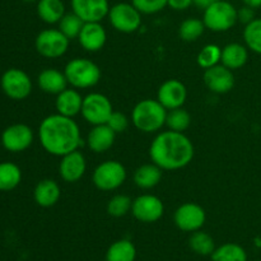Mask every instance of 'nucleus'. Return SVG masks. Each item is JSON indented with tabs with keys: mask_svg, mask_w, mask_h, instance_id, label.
Here are the masks:
<instances>
[{
	"mask_svg": "<svg viewBox=\"0 0 261 261\" xmlns=\"http://www.w3.org/2000/svg\"><path fill=\"white\" fill-rule=\"evenodd\" d=\"M195 149L194 144L184 133L166 130L152 140L149 157L153 163L163 171H177L190 165Z\"/></svg>",
	"mask_w": 261,
	"mask_h": 261,
	"instance_id": "obj_1",
	"label": "nucleus"
},
{
	"mask_svg": "<svg viewBox=\"0 0 261 261\" xmlns=\"http://www.w3.org/2000/svg\"><path fill=\"white\" fill-rule=\"evenodd\" d=\"M204 31H205V24H204L203 19L188 18L178 27V36L182 41L194 42L203 36Z\"/></svg>",
	"mask_w": 261,
	"mask_h": 261,
	"instance_id": "obj_30",
	"label": "nucleus"
},
{
	"mask_svg": "<svg viewBox=\"0 0 261 261\" xmlns=\"http://www.w3.org/2000/svg\"><path fill=\"white\" fill-rule=\"evenodd\" d=\"M65 13V5L63 0H38L37 2L38 17L47 24L59 23Z\"/></svg>",
	"mask_w": 261,
	"mask_h": 261,
	"instance_id": "obj_25",
	"label": "nucleus"
},
{
	"mask_svg": "<svg viewBox=\"0 0 261 261\" xmlns=\"http://www.w3.org/2000/svg\"><path fill=\"white\" fill-rule=\"evenodd\" d=\"M22 181V171L15 163H0V191H12Z\"/></svg>",
	"mask_w": 261,
	"mask_h": 261,
	"instance_id": "obj_27",
	"label": "nucleus"
},
{
	"mask_svg": "<svg viewBox=\"0 0 261 261\" xmlns=\"http://www.w3.org/2000/svg\"><path fill=\"white\" fill-rule=\"evenodd\" d=\"M137 249L130 240H119L115 241L107 249L106 261H135Z\"/></svg>",
	"mask_w": 261,
	"mask_h": 261,
	"instance_id": "obj_26",
	"label": "nucleus"
},
{
	"mask_svg": "<svg viewBox=\"0 0 261 261\" xmlns=\"http://www.w3.org/2000/svg\"><path fill=\"white\" fill-rule=\"evenodd\" d=\"M3 92L9 98L15 101L25 99L32 92V81L30 75L22 69L10 68L5 71L0 79Z\"/></svg>",
	"mask_w": 261,
	"mask_h": 261,
	"instance_id": "obj_10",
	"label": "nucleus"
},
{
	"mask_svg": "<svg viewBox=\"0 0 261 261\" xmlns=\"http://www.w3.org/2000/svg\"><path fill=\"white\" fill-rule=\"evenodd\" d=\"M110 24L121 33H134L142 25V13L132 3H117L109 10Z\"/></svg>",
	"mask_w": 261,
	"mask_h": 261,
	"instance_id": "obj_7",
	"label": "nucleus"
},
{
	"mask_svg": "<svg viewBox=\"0 0 261 261\" xmlns=\"http://www.w3.org/2000/svg\"><path fill=\"white\" fill-rule=\"evenodd\" d=\"M71 12L75 13L84 23L101 22L110 10L109 0H70Z\"/></svg>",
	"mask_w": 261,
	"mask_h": 261,
	"instance_id": "obj_16",
	"label": "nucleus"
},
{
	"mask_svg": "<svg viewBox=\"0 0 261 261\" xmlns=\"http://www.w3.org/2000/svg\"><path fill=\"white\" fill-rule=\"evenodd\" d=\"M112 112H114V107H112L111 101L105 94L94 92L83 97L81 114L88 124L93 126L106 124Z\"/></svg>",
	"mask_w": 261,
	"mask_h": 261,
	"instance_id": "obj_9",
	"label": "nucleus"
},
{
	"mask_svg": "<svg viewBox=\"0 0 261 261\" xmlns=\"http://www.w3.org/2000/svg\"><path fill=\"white\" fill-rule=\"evenodd\" d=\"M219 2V0H194V5L199 8V9H206L209 5L214 4V3Z\"/></svg>",
	"mask_w": 261,
	"mask_h": 261,
	"instance_id": "obj_40",
	"label": "nucleus"
},
{
	"mask_svg": "<svg viewBox=\"0 0 261 261\" xmlns=\"http://www.w3.org/2000/svg\"><path fill=\"white\" fill-rule=\"evenodd\" d=\"M132 213L142 223H155L165 213V205L158 196L144 194L133 200Z\"/></svg>",
	"mask_w": 261,
	"mask_h": 261,
	"instance_id": "obj_12",
	"label": "nucleus"
},
{
	"mask_svg": "<svg viewBox=\"0 0 261 261\" xmlns=\"http://www.w3.org/2000/svg\"><path fill=\"white\" fill-rule=\"evenodd\" d=\"M87 171L86 157L78 149L61 157L59 163V175L65 182H78Z\"/></svg>",
	"mask_w": 261,
	"mask_h": 261,
	"instance_id": "obj_17",
	"label": "nucleus"
},
{
	"mask_svg": "<svg viewBox=\"0 0 261 261\" xmlns=\"http://www.w3.org/2000/svg\"><path fill=\"white\" fill-rule=\"evenodd\" d=\"M69 42L70 40L59 28H48L38 33L35 40V47L43 58L59 59L66 54Z\"/></svg>",
	"mask_w": 261,
	"mask_h": 261,
	"instance_id": "obj_8",
	"label": "nucleus"
},
{
	"mask_svg": "<svg viewBox=\"0 0 261 261\" xmlns=\"http://www.w3.org/2000/svg\"><path fill=\"white\" fill-rule=\"evenodd\" d=\"M82 105H83V97L75 88L64 89L56 96L55 99V109L58 114L68 117H74L81 114Z\"/></svg>",
	"mask_w": 261,
	"mask_h": 261,
	"instance_id": "obj_22",
	"label": "nucleus"
},
{
	"mask_svg": "<svg viewBox=\"0 0 261 261\" xmlns=\"http://www.w3.org/2000/svg\"><path fill=\"white\" fill-rule=\"evenodd\" d=\"M142 14H155L167 7V0H132Z\"/></svg>",
	"mask_w": 261,
	"mask_h": 261,
	"instance_id": "obj_36",
	"label": "nucleus"
},
{
	"mask_svg": "<svg viewBox=\"0 0 261 261\" xmlns=\"http://www.w3.org/2000/svg\"><path fill=\"white\" fill-rule=\"evenodd\" d=\"M78 41L82 47L88 53H97L102 50L107 41V32L99 22L84 23Z\"/></svg>",
	"mask_w": 261,
	"mask_h": 261,
	"instance_id": "obj_18",
	"label": "nucleus"
},
{
	"mask_svg": "<svg viewBox=\"0 0 261 261\" xmlns=\"http://www.w3.org/2000/svg\"><path fill=\"white\" fill-rule=\"evenodd\" d=\"M133 200L130 196L125 195V194H116L112 196L107 203V213L115 218H121L125 217L130 211H132Z\"/></svg>",
	"mask_w": 261,
	"mask_h": 261,
	"instance_id": "obj_35",
	"label": "nucleus"
},
{
	"mask_svg": "<svg viewBox=\"0 0 261 261\" xmlns=\"http://www.w3.org/2000/svg\"><path fill=\"white\" fill-rule=\"evenodd\" d=\"M191 125V116L185 109L178 107V109L168 110L167 117H166V126L172 132L185 133Z\"/></svg>",
	"mask_w": 261,
	"mask_h": 261,
	"instance_id": "obj_31",
	"label": "nucleus"
},
{
	"mask_svg": "<svg viewBox=\"0 0 261 261\" xmlns=\"http://www.w3.org/2000/svg\"><path fill=\"white\" fill-rule=\"evenodd\" d=\"M61 190L59 184L51 178H43L33 190V199L36 204L42 208H51L60 200Z\"/></svg>",
	"mask_w": 261,
	"mask_h": 261,
	"instance_id": "obj_20",
	"label": "nucleus"
},
{
	"mask_svg": "<svg viewBox=\"0 0 261 261\" xmlns=\"http://www.w3.org/2000/svg\"><path fill=\"white\" fill-rule=\"evenodd\" d=\"M25 3H33V2H38V0H23Z\"/></svg>",
	"mask_w": 261,
	"mask_h": 261,
	"instance_id": "obj_42",
	"label": "nucleus"
},
{
	"mask_svg": "<svg viewBox=\"0 0 261 261\" xmlns=\"http://www.w3.org/2000/svg\"><path fill=\"white\" fill-rule=\"evenodd\" d=\"M38 138L48 154L63 157L78 149L81 144V130L73 117L55 114L41 121Z\"/></svg>",
	"mask_w": 261,
	"mask_h": 261,
	"instance_id": "obj_2",
	"label": "nucleus"
},
{
	"mask_svg": "<svg viewBox=\"0 0 261 261\" xmlns=\"http://www.w3.org/2000/svg\"><path fill=\"white\" fill-rule=\"evenodd\" d=\"M176 227L182 232L199 231L205 224L206 214L201 205L196 203H185L176 209L173 214Z\"/></svg>",
	"mask_w": 261,
	"mask_h": 261,
	"instance_id": "obj_11",
	"label": "nucleus"
},
{
	"mask_svg": "<svg viewBox=\"0 0 261 261\" xmlns=\"http://www.w3.org/2000/svg\"><path fill=\"white\" fill-rule=\"evenodd\" d=\"M189 247L196 255L211 256L216 250V242L211 234L199 229V231L191 233L190 239H189Z\"/></svg>",
	"mask_w": 261,
	"mask_h": 261,
	"instance_id": "obj_28",
	"label": "nucleus"
},
{
	"mask_svg": "<svg viewBox=\"0 0 261 261\" xmlns=\"http://www.w3.org/2000/svg\"><path fill=\"white\" fill-rule=\"evenodd\" d=\"M222 58V47H219L216 43H208V45L204 46L198 54V65L201 69H209L212 66H216L221 63Z\"/></svg>",
	"mask_w": 261,
	"mask_h": 261,
	"instance_id": "obj_33",
	"label": "nucleus"
},
{
	"mask_svg": "<svg viewBox=\"0 0 261 261\" xmlns=\"http://www.w3.org/2000/svg\"><path fill=\"white\" fill-rule=\"evenodd\" d=\"M126 168L117 161H105L93 171L94 186L101 191H112L119 189L126 181Z\"/></svg>",
	"mask_w": 261,
	"mask_h": 261,
	"instance_id": "obj_6",
	"label": "nucleus"
},
{
	"mask_svg": "<svg viewBox=\"0 0 261 261\" xmlns=\"http://www.w3.org/2000/svg\"><path fill=\"white\" fill-rule=\"evenodd\" d=\"M68 83L75 89H87L97 86L101 81V69L94 61L86 58H75L64 69Z\"/></svg>",
	"mask_w": 261,
	"mask_h": 261,
	"instance_id": "obj_4",
	"label": "nucleus"
},
{
	"mask_svg": "<svg viewBox=\"0 0 261 261\" xmlns=\"http://www.w3.org/2000/svg\"><path fill=\"white\" fill-rule=\"evenodd\" d=\"M116 133L106 124L94 125L88 133L87 144L94 153H105L111 149L116 140Z\"/></svg>",
	"mask_w": 261,
	"mask_h": 261,
	"instance_id": "obj_19",
	"label": "nucleus"
},
{
	"mask_svg": "<svg viewBox=\"0 0 261 261\" xmlns=\"http://www.w3.org/2000/svg\"><path fill=\"white\" fill-rule=\"evenodd\" d=\"M188 98L186 86L178 79H168L163 82L157 92V99L166 110L182 107Z\"/></svg>",
	"mask_w": 261,
	"mask_h": 261,
	"instance_id": "obj_14",
	"label": "nucleus"
},
{
	"mask_svg": "<svg viewBox=\"0 0 261 261\" xmlns=\"http://www.w3.org/2000/svg\"><path fill=\"white\" fill-rule=\"evenodd\" d=\"M106 125L111 127L116 134H121V133L126 132L127 127H129V119L122 112L114 111L107 120Z\"/></svg>",
	"mask_w": 261,
	"mask_h": 261,
	"instance_id": "obj_37",
	"label": "nucleus"
},
{
	"mask_svg": "<svg viewBox=\"0 0 261 261\" xmlns=\"http://www.w3.org/2000/svg\"><path fill=\"white\" fill-rule=\"evenodd\" d=\"M203 79L206 88L216 94L228 93L234 87L233 73L223 64H218V65L205 69Z\"/></svg>",
	"mask_w": 261,
	"mask_h": 261,
	"instance_id": "obj_15",
	"label": "nucleus"
},
{
	"mask_svg": "<svg viewBox=\"0 0 261 261\" xmlns=\"http://www.w3.org/2000/svg\"><path fill=\"white\" fill-rule=\"evenodd\" d=\"M167 110L158 99H142L132 111V122L139 132L145 134L157 133L166 125Z\"/></svg>",
	"mask_w": 261,
	"mask_h": 261,
	"instance_id": "obj_3",
	"label": "nucleus"
},
{
	"mask_svg": "<svg viewBox=\"0 0 261 261\" xmlns=\"http://www.w3.org/2000/svg\"><path fill=\"white\" fill-rule=\"evenodd\" d=\"M58 24L59 30H60L69 40H73V38H78L79 33H81L82 28H83L84 25V22L75 14V13L71 12L65 13Z\"/></svg>",
	"mask_w": 261,
	"mask_h": 261,
	"instance_id": "obj_34",
	"label": "nucleus"
},
{
	"mask_svg": "<svg viewBox=\"0 0 261 261\" xmlns=\"http://www.w3.org/2000/svg\"><path fill=\"white\" fill-rule=\"evenodd\" d=\"M33 143V132L28 125L14 124L8 126L2 134V144L12 153L28 149Z\"/></svg>",
	"mask_w": 261,
	"mask_h": 261,
	"instance_id": "obj_13",
	"label": "nucleus"
},
{
	"mask_svg": "<svg viewBox=\"0 0 261 261\" xmlns=\"http://www.w3.org/2000/svg\"><path fill=\"white\" fill-rule=\"evenodd\" d=\"M244 41L249 50L261 55V18H255L245 25Z\"/></svg>",
	"mask_w": 261,
	"mask_h": 261,
	"instance_id": "obj_32",
	"label": "nucleus"
},
{
	"mask_svg": "<svg viewBox=\"0 0 261 261\" xmlns=\"http://www.w3.org/2000/svg\"><path fill=\"white\" fill-rule=\"evenodd\" d=\"M247 60H249V48L246 47V45L232 42L222 48L221 63L232 71L244 68Z\"/></svg>",
	"mask_w": 261,
	"mask_h": 261,
	"instance_id": "obj_23",
	"label": "nucleus"
},
{
	"mask_svg": "<svg viewBox=\"0 0 261 261\" xmlns=\"http://www.w3.org/2000/svg\"><path fill=\"white\" fill-rule=\"evenodd\" d=\"M37 83L41 91L48 94H55V96L68 88L69 84L65 73L54 68H47L41 71L38 74Z\"/></svg>",
	"mask_w": 261,
	"mask_h": 261,
	"instance_id": "obj_21",
	"label": "nucleus"
},
{
	"mask_svg": "<svg viewBox=\"0 0 261 261\" xmlns=\"http://www.w3.org/2000/svg\"><path fill=\"white\" fill-rule=\"evenodd\" d=\"M245 5H249V7L254 8V9H257V8L261 7V0H242Z\"/></svg>",
	"mask_w": 261,
	"mask_h": 261,
	"instance_id": "obj_41",
	"label": "nucleus"
},
{
	"mask_svg": "<svg viewBox=\"0 0 261 261\" xmlns=\"http://www.w3.org/2000/svg\"><path fill=\"white\" fill-rule=\"evenodd\" d=\"M194 4V0H167V7L173 10H186Z\"/></svg>",
	"mask_w": 261,
	"mask_h": 261,
	"instance_id": "obj_39",
	"label": "nucleus"
},
{
	"mask_svg": "<svg viewBox=\"0 0 261 261\" xmlns=\"http://www.w3.org/2000/svg\"><path fill=\"white\" fill-rule=\"evenodd\" d=\"M211 257L212 261H247V252L241 245L228 242L216 247Z\"/></svg>",
	"mask_w": 261,
	"mask_h": 261,
	"instance_id": "obj_29",
	"label": "nucleus"
},
{
	"mask_svg": "<svg viewBox=\"0 0 261 261\" xmlns=\"http://www.w3.org/2000/svg\"><path fill=\"white\" fill-rule=\"evenodd\" d=\"M162 168L155 163H147L138 167L134 172V184L139 189H153L162 180Z\"/></svg>",
	"mask_w": 261,
	"mask_h": 261,
	"instance_id": "obj_24",
	"label": "nucleus"
},
{
	"mask_svg": "<svg viewBox=\"0 0 261 261\" xmlns=\"http://www.w3.org/2000/svg\"><path fill=\"white\" fill-rule=\"evenodd\" d=\"M203 22L213 32H226L233 28L237 20V9L226 0H219L204 9Z\"/></svg>",
	"mask_w": 261,
	"mask_h": 261,
	"instance_id": "obj_5",
	"label": "nucleus"
},
{
	"mask_svg": "<svg viewBox=\"0 0 261 261\" xmlns=\"http://www.w3.org/2000/svg\"><path fill=\"white\" fill-rule=\"evenodd\" d=\"M255 9L254 8L249 7V5H245L241 7L240 9H237V20L240 23H244L245 25L249 24L250 22L255 19Z\"/></svg>",
	"mask_w": 261,
	"mask_h": 261,
	"instance_id": "obj_38",
	"label": "nucleus"
}]
</instances>
